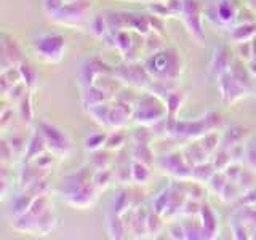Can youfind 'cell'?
<instances>
[{"label":"cell","instance_id":"obj_1","mask_svg":"<svg viewBox=\"0 0 256 240\" xmlns=\"http://www.w3.org/2000/svg\"><path fill=\"white\" fill-rule=\"evenodd\" d=\"M93 166H82L62 180L60 196L62 202L76 210H88L98 198V189L93 184Z\"/></svg>","mask_w":256,"mask_h":240},{"label":"cell","instance_id":"obj_2","mask_svg":"<svg viewBox=\"0 0 256 240\" xmlns=\"http://www.w3.org/2000/svg\"><path fill=\"white\" fill-rule=\"evenodd\" d=\"M148 72L156 80H176L182 72L181 53L168 48V50L152 53L144 62Z\"/></svg>","mask_w":256,"mask_h":240},{"label":"cell","instance_id":"obj_3","mask_svg":"<svg viewBox=\"0 0 256 240\" xmlns=\"http://www.w3.org/2000/svg\"><path fill=\"white\" fill-rule=\"evenodd\" d=\"M32 52L46 64L61 62L66 53V38L61 34H40L32 42Z\"/></svg>","mask_w":256,"mask_h":240},{"label":"cell","instance_id":"obj_4","mask_svg":"<svg viewBox=\"0 0 256 240\" xmlns=\"http://www.w3.org/2000/svg\"><path fill=\"white\" fill-rule=\"evenodd\" d=\"M168 114V109L164 101L154 93H146L133 106V120L141 125H150L164 120Z\"/></svg>","mask_w":256,"mask_h":240},{"label":"cell","instance_id":"obj_5","mask_svg":"<svg viewBox=\"0 0 256 240\" xmlns=\"http://www.w3.org/2000/svg\"><path fill=\"white\" fill-rule=\"evenodd\" d=\"M37 126L45 136L48 150H52L58 158H66L70 152V141L68 138V134L60 126L46 122V120H40Z\"/></svg>","mask_w":256,"mask_h":240},{"label":"cell","instance_id":"obj_6","mask_svg":"<svg viewBox=\"0 0 256 240\" xmlns=\"http://www.w3.org/2000/svg\"><path fill=\"white\" fill-rule=\"evenodd\" d=\"M90 2L88 0H72L69 4H62L58 10L50 14L54 22L60 24H77L86 18V13L90 10Z\"/></svg>","mask_w":256,"mask_h":240},{"label":"cell","instance_id":"obj_7","mask_svg":"<svg viewBox=\"0 0 256 240\" xmlns=\"http://www.w3.org/2000/svg\"><path fill=\"white\" fill-rule=\"evenodd\" d=\"M158 166L164 173L173 176L176 180H181V181L192 180V166L188 164L186 157H184V154L180 150H173L165 154L160 158Z\"/></svg>","mask_w":256,"mask_h":240},{"label":"cell","instance_id":"obj_8","mask_svg":"<svg viewBox=\"0 0 256 240\" xmlns=\"http://www.w3.org/2000/svg\"><path fill=\"white\" fill-rule=\"evenodd\" d=\"M204 10L202 4L198 0H184V8L181 18L186 24L188 30L190 32V36L194 37L198 44H204L205 36L202 29V21H204Z\"/></svg>","mask_w":256,"mask_h":240},{"label":"cell","instance_id":"obj_9","mask_svg":"<svg viewBox=\"0 0 256 240\" xmlns=\"http://www.w3.org/2000/svg\"><path fill=\"white\" fill-rule=\"evenodd\" d=\"M114 74H117V77L122 82L140 88H149L152 80H154L148 72L146 66H138V64H134L132 61L120 66V69H117V72H114Z\"/></svg>","mask_w":256,"mask_h":240},{"label":"cell","instance_id":"obj_10","mask_svg":"<svg viewBox=\"0 0 256 240\" xmlns=\"http://www.w3.org/2000/svg\"><path fill=\"white\" fill-rule=\"evenodd\" d=\"M24 61L26 60H24L21 46L18 45V42H16L13 37L4 34L2 36V70L10 69L13 66H20Z\"/></svg>","mask_w":256,"mask_h":240},{"label":"cell","instance_id":"obj_11","mask_svg":"<svg viewBox=\"0 0 256 240\" xmlns=\"http://www.w3.org/2000/svg\"><path fill=\"white\" fill-rule=\"evenodd\" d=\"M48 173H50V170H44V168H40L34 162H26L20 172V178H18L20 188L22 190H26L34 182H37L40 180H45L48 176Z\"/></svg>","mask_w":256,"mask_h":240},{"label":"cell","instance_id":"obj_12","mask_svg":"<svg viewBox=\"0 0 256 240\" xmlns=\"http://www.w3.org/2000/svg\"><path fill=\"white\" fill-rule=\"evenodd\" d=\"M200 218H202V228L205 232V238H214L218 236V218H216L214 212L212 210V206L208 204L202 205L200 210Z\"/></svg>","mask_w":256,"mask_h":240},{"label":"cell","instance_id":"obj_13","mask_svg":"<svg viewBox=\"0 0 256 240\" xmlns=\"http://www.w3.org/2000/svg\"><path fill=\"white\" fill-rule=\"evenodd\" d=\"M45 150H48V146H46V141H45V136L44 133L40 132V128L37 126L34 133H32L30 140L28 142V148H26V162H29V160H34L37 156L44 154Z\"/></svg>","mask_w":256,"mask_h":240},{"label":"cell","instance_id":"obj_14","mask_svg":"<svg viewBox=\"0 0 256 240\" xmlns=\"http://www.w3.org/2000/svg\"><path fill=\"white\" fill-rule=\"evenodd\" d=\"M238 8L234 0H218L216 4V18L222 24H230L237 20Z\"/></svg>","mask_w":256,"mask_h":240},{"label":"cell","instance_id":"obj_15","mask_svg":"<svg viewBox=\"0 0 256 240\" xmlns=\"http://www.w3.org/2000/svg\"><path fill=\"white\" fill-rule=\"evenodd\" d=\"M230 64H232V56H230L229 48L220 46L218 50L214 52L213 61H212V70L220 76V74H222V72L229 70Z\"/></svg>","mask_w":256,"mask_h":240},{"label":"cell","instance_id":"obj_16","mask_svg":"<svg viewBox=\"0 0 256 240\" xmlns=\"http://www.w3.org/2000/svg\"><path fill=\"white\" fill-rule=\"evenodd\" d=\"M130 173H132V181L134 184H148L152 178V172L148 164L141 162V160H134L130 165Z\"/></svg>","mask_w":256,"mask_h":240},{"label":"cell","instance_id":"obj_17","mask_svg":"<svg viewBox=\"0 0 256 240\" xmlns=\"http://www.w3.org/2000/svg\"><path fill=\"white\" fill-rule=\"evenodd\" d=\"M108 229L112 238H124L125 234H128V229L125 226L122 214H117L114 212L108 216Z\"/></svg>","mask_w":256,"mask_h":240},{"label":"cell","instance_id":"obj_18","mask_svg":"<svg viewBox=\"0 0 256 240\" xmlns=\"http://www.w3.org/2000/svg\"><path fill=\"white\" fill-rule=\"evenodd\" d=\"M248 134V130L244 126H230L229 130L224 133V138H222V146L224 148H232L236 144H244L245 136Z\"/></svg>","mask_w":256,"mask_h":240},{"label":"cell","instance_id":"obj_19","mask_svg":"<svg viewBox=\"0 0 256 240\" xmlns=\"http://www.w3.org/2000/svg\"><path fill=\"white\" fill-rule=\"evenodd\" d=\"M214 173H216V170L212 162H204V164L192 166V180L197 182H202V184L210 181Z\"/></svg>","mask_w":256,"mask_h":240},{"label":"cell","instance_id":"obj_20","mask_svg":"<svg viewBox=\"0 0 256 240\" xmlns=\"http://www.w3.org/2000/svg\"><path fill=\"white\" fill-rule=\"evenodd\" d=\"M32 202H34V197H32L28 190L21 196H16V198L12 204V214L16 218V216H21L24 213H28Z\"/></svg>","mask_w":256,"mask_h":240},{"label":"cell","instance_id":"obj_21","mask_svg":"<svg viewBox=\"0 0 256 240\" xmlns=\"http://www.w3.org/2000/svg\"><path fill=\"white\" fill-rule=\"evenodd\" d=\"M254 34H256V22L252 21V22L240 24L238 28H236L234 30H232L230 36L237 44H240V42H246V40H252Z\"/></svg>","mask_w":256,"mask_h":240},{"label":"cell","instance_id":"obj_22","mask_svg":"<svg viewBox=\"0 0 256 240\" xmlns=\"http://www.w3.org/2000/svg\"><path fill=\"white\" fill-rule=\"evenodd\" d=\"M116 180V174L109 168H104V170H94L93 174V184L98 189V192L106 190L109 188V184Z\"/></svg>","mask_w":256,"mask_h":240},{"label":"cell","instance_id":"obj_23","mask_svg":"<svg viewBox=\"0 0 256 240\" xmlns=\"http://www.w3.org/2000/svg\"><path fill=\"white\" fill-rule=\"evenodd\" d=\"M20 70H21V77H22V82L28 85L29 88V92L34 93L36 92V88H37V70L30 66V64L28 61H24L20 64Z\"/></svg>","mask_w":256,"mask_h":240},{"label":"cell","instance_id":"obj_24","mask_svg":"<svg viewBox=\"0 0 256 240\" xmlns=\"http://www.w3.org/2000/svg\"><path fill=\"white\" fill-rule=\"evenodd\" d=\"M20 104V117L26 125H30L34 120V108H32V92H28V94L18 102Z\"/></svg>","mask_w":256,"mask_h":240},{"label":"cell","instance_id":"obj_25","mask_svg":"<svg viewBox=\"0 0 256 240\" xmlns=\"http://www.w3.org/2000/svg\"><path fill=\"white\" fill-rule=\"evenodd\" d=\"M106 141H108L106 133H93V134L85 138L84 148L86 152H94V150H100L102 148H106Z\"/></svg>","mask_w":256,"mask_h":240},{"label":"cell","instance_id":"obj_26","mask_svg":"<svg viewBox=\"0 0 256 240\" xmlns=\"http://www.w3.org/2000/svg\"><path fill=\"white\" fill-rule=\"evenodd\" d=\"M93 157H92V166L94 170H104V168H109L110 166V162H112V157L109 154V150H94L92 152Z\"/></svg>","mask_w":256,"mask_h":240},{"label":"cell","instance_id":"obj_27","mask_svg":"<svg viewBox=\"0 0 256 240\" xmlns=\"http://www.w3.org/2000/svg\"><path fill=\"white\" fill-rule=\"evenodd\" d=\"M170 202H172V188H168L165 190H162L160 194L157 196L156 202H154V210L158 213V214H165V212L168 210V206H170Z\"/></svg>","mask_w":256,"mask_h":240},{"label":"cell","instance_id":"obj_28","mask_svg":"<svg viewBox=\"0 0 256 240\" xmlns=\"http://www.w3.org/2000/svg\"><path fill=\"white\" fill-rule=\"evenodd\" d=\"M125 141H126V134L122 130H116V133L108 134L106 149L108 150H120L125 146Z\"/></svg>","mask_w":256,"mask_h":240},{"label":"cell","instance_id":"obj_29","mask_svg":"<svg viewBox=\"0 0 256 240\" xmlns=\"http://www.w3.org/2000/svg\"><path fill=\"white\" fill-rule=\"evenodd\" d=\"M164 216L158 214L156 210L154 212H149L148 213V234L150 236H157L160 230L164 228V221H162Z\"/></svg>","mask_w":256,"mask_h":240},{"label":"cell","instance_id":"obj_30","mask_svg":"<svg viewBox=\"0 0 256 240\" xmlns=\"http://www.w3.org/2000/svg\"><path fill=\"white\" fill-rule=\"evenodd\" d=\"M184 229H186V238H205V232L202 228V222H194L189 221L184 224Z\"/></svg>","mask_w":256,"mask_h":240},{"label":"cell","instance_id":"obj_31","mask_svg":"<svg viewBox=\"0 0 256 240\" xmlns=\"http://www.w3.org/2000/svg\"><path fill=\"white\" fill-rule=\"evenodd\" d=\"M228 181L229 180L222 173H214L213 178L208 181V184H210V189L214 192L216 196H221V192H222V189H224V186H226Z\"/></svg>","mask_w":256,"mask_h":240},{"label":"cell","instance_id":"obj_32","mask_svg":"<svg viewBox=\"0 0 256 240\" xmlns=\"http://www.w3.org/2000/svg\"><path fill=\"white\" fill-rule=\"evenodd\" d=\"M26 190L29 192V194H30L32 197L46 196V192H48V181H46V178H45V180H40V181H37V182H34V184H32V186H29Z\"/></svg>","mask_w":256,"mask_h":240},{"label":"cell","instance_id":"obj_33","mask_svg":"<svg viewBox=\"0 0 256 240\" xmlns=\"http://www.w3.org/2000/svg\"><path fill=\"white\" fill-rule=\"evenodd\" d=\"M170 237L172 238H186V229H184V226H180V224H174V226L170 229Z\"/></svg>","mask_w":256,"mask_h":240},{"label":"cell","instance_id":"obj_34","mask_svg":"<svg viewBox=\"0 0 256 240\" xmlns=\"http://www.w3.org/2000/svg\"><path fill=\"white\" fill-rule=\"evenodd\" d=\"M242 202L245 205H256V189H250L246 194L242 197Z\"/></svg>","mask_w":256,"mask_h":240}]
</instances>
